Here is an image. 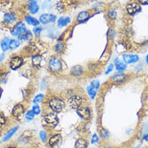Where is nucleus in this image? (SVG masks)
<instances>
[{
    "mask_svg": "<svg viewBox=\"0 0 148 148\" xmlns=\"http://www.w3.org/2000/svg\"><path fill=\"white\" fill-rule=\"evenodd\" d=\"M49 105L50 108L56 113H60L65 107L64 101L58 97H52L49 101Z\"/></svg>",
    "mask_w": 148,
    "mask_h": 148,
    "instance_id": "obj_1",
    "label": "nucleus"
},
{
    "mask_svg": "<svg viewBox=\"0 0 148 148\" xmlns=\"http://www.w3.org/2000/svg\"><path fill=\"white\" fill-rule=\"evenodd\" d=\"M49 66L51 71L54 72H58L62 69V62L61 60L57 57H52L49 61Z\"/></svg>",
    "mask_w": 148,
    "mask_h": 148,
    "instance_id": "obj_2",
    "label": "nucleus"
},
{
    "mask_svg": "<svg viewBox=\"0 0 148 148\" xmlns=\"http://www.w3.org/2000/svg\"><path fill=\"white\" fill-rule=\"evenodd\" d=\"M26 28L25 25L23 23H19L15 25V26L11 30V34L13 36L20 37L26 32Z\"/></svg>",
    "mask_w": 148,
    "mask_h": 148,
    "instance_id": "obj_3",
    "label": "nucleus"
},
{
    "mask_svg": "<svg viewBox=\"0 0 148 148\" xmlns=\"http://www.w3.org/2000/svg\"><path fill=\"white\" fill-rule=\"evenodd\" d=\"M82 103V99L80 96H73L69 100V104L73 109H78Z\"/></svg>",
    "mask_w": 148,
    "mask_h": 148,
    "instance_id": "obj_4",
    "label": "nucleus"
},
{
    "mask_svg": "<svg viewBox=\"0 0 148 148\" xmlns=\"http://www.w3.org/2000/svg\"><path fill=\"white\" fill-rule=\"evenodd\" d=\"M45 120L46 123L48 125L53 127H56L58 124L59 121L58 118L57 117L56 114L52 113L47 114L45 117Z\"/></svg>",
    "mask_w": 148,
    "mask_h": 148,
    "instance_id": "obj_5",
    "label": "nucleus"
},
{
    "mask_svg": "<svg viewBox=\"0 0 148 148\" xmlns=\"http://www.w3.org/2000/svg\"><path fill=\"white\" fill-rule=\"evenodd\" d=\"M25 112V108L22 104H18L15 105L12 110V115L16 119H19L22 116Z\"/></svg>",
    "mask_w": 148,
    "mask_h": 148,
    "instance_id": "obj_6",
    "label": "nucleus"
},
{
    "mask_svg": "<svg viewBox=\"0 0 148 148\" xmlns=\"http://www.w3.org/2000/svg\"><path fill=\"white\" fill-rule=\"evenodd\" d=\"M99 85H100V83L99 81H93V82H92L88 88V89H87L88 92L92 99L95 98L96 95L97 90L99 88Z\"/></svg>",
    "mask_w": 148,
    "mask_h": 148,
    "instance_id": "obj_7",
    "label": "nucleus"
},
{
    "mask_svg": "<svg viewBox=\"0 0 148 148\" xmlns=\"http://www.w3.org/2000/svg\"><path fill=\"white\" fill-rule=\"evenodd\" d=\"M126 9H127V12L130 15H134L140 11V7L139 4L136 3H132L128 4L127 5Z\"/></svg>",
    "mask_w": 148,
    "mask_h": 148,
    "instance_id": "obj_8",
    "label": "nucleus"
},
{
    "mask_svg": "<svg viewBox=\"0 0 148 148\" xmlns=\"http://www.w3.org/2000/svg\"><path fill=\"white\" fill-rule=\"evenodd\" d=\"M56 20V16L54 15L50 14H45L40 16V22L44 25L54 22Z\"/></svg>",
    "mask_w": 148,
    "mask_h": 148,
    "instance_id": "obj_9",
    "label": "nucleus"
},
{
    "mask_svg": "<svg viewBox=\"0 0 148 148\" xmlns=\"http://www.w3.org/2000/svg\"><path fill=\"white\" fill-rule=\"evenodd\" d=\"M23 59L19 57H15L12 58L10 61V67L13 70H16L19 68L23 64Z\"/></svg>",
    "mask_w": 148,
    "mask_h": 148,
    "instance_id": "obj_10",
    "label": "nucleus"
},
{
    "mask_svg": "<svg viewBox=\"0 0 148 148\" xmlns=\"http://www.w3.org/2000/svg\"><path fill=\"white\" fill-rule=\"evenodd\" d=\"M77 113L80 117L84 120H88L90 117V110L87 107L79 108L77 110Z\"/></svg>",
    "mask_w": 148,
    "mask_h": 148,
    "instance_id": "obj_11",
    "label": "nucleus"
},
{
    "mask_svg": "<svg viewBox=\"0 0 148 148\" xmlns=\"http://www.w3.org/2000/svg\"><path fill=\"white\" fill-rule=\"evenodd\" d=\"M139 60V57L135 54H125L123 56L124 62L126 64L135 63L138 62Z\"/></svg>",
    "mask_w": 148,
    "mask_h": 148,
    "instance_id": "obj_12",
    "label": "nucleus"
},
{
    "mask_svg": "<svg viewBox=\"0 0 148 148\" xmlns=\"http://www.w3.org/2000/svg\"><path fill=\"white\" fill-rule=\"evenodd\" d=\"M61 140V135L60 134H55L49 139V145L51 147H54L57 146Z\"/></svg>",
    "mask_w": 148,
    "mask_h": 148,
    "instance_id": "obj_13",
    "label": "nucleus"
},
{
    "mask_svg": "<svg viewBox=\"0 0 148 148\" xmlns=\"http://www.w3.org/2000/svg\"><path fill=\"white\" fill-rule=\"evenodd\" d=\"M29 10L32 14L38 12L39 7L36 0H30L29 3Z\"/></svg>",
    "mask_w": 148,
    "mask_h": 148,
    "instance_id": "obj_14",
    "label": "nucleus"
},
{
    "mask_svg": "<svg viewBox=\"0 0 148 148\" xmlns=\"http://www.w3.org/2000/svg\"><path fill=\"white\" fill-rule=\"evenodd\" d=\"M83 68L81 65H75L72 68L71 73L73 76H80L83 73Z\"/></svg>",
    "mask_w": 148,
    "mask_h": 148,
    "instance_id": "obj_15",
    "label": "nucleus"
},
{
    "mask_svg": "<svg viewBox=\"0 0 148 148\" xmlns=\"http://www.w3.org/2000/svg\"><path fill=\"white\" fill-rule=\"evenodd\" d=\"M19 129V127H15L14 128H12V129H11L7 134L6 135L4 136V137L3 138V141L4 142H6L8 140H10L15 134V133L17 132V131Z\"/></svg>",
    "mask_w": 148,
    "mask_h": 148,
    "instance_id": "obj_16",
    "label": "nucleus"
},
{
    "mask_svg": "<svg viewBox=\"0 0 148 148\" xmlns=\"http://www.w3.org/2000/svg\"><path fill=\"white\" fill-rule=\"evenodd\" d=\"M114 62H115L116 69L118 70L119 71H120V72L123 71L127 68L126 65L123 62H122L119 58H117L115 59Z\"/></svg>",
    "mask_w": 148,
    "mask_h": 148,
    "instance_id": "obj_17",
    "label": "nucleus"
},
{
    "mask_svg": "<svg viewBox=\"0 0 148 148\" xmlns=\"http://www.w3.org/2000/svg\"><path fill=\"white\" fill-rule=\"evenodd\" d=\"M71 22V19L69 17H61L58 21V26L60 27L66 26Z\"/></svg>",
    "mask_w": 148,
    "mask_h": 148,
    "instance_id": "obj_18",
    "label": "nucleus"
},
{
    "mask_svg": "<svg viewBox=\"0 0 148 148\" xmlns=\"http://www.w3.org/2000/svg\"><path fill=\"white\" fill-rule=\"evenodd\" d=\"M88 142L87 141L83 138L78 139L76 142L75 147V148H87Z\"/></svg>",
    "mask_w": 148,
    "mask_h": 148,
    "instance_id": "obj_19",
    "label": "nucleus"
},
{
    "mask_svg": "<svg viewBox=\"0 0 148 148\" xmlns=\"http://www.w3.org/2000/svg\"><path fill=\"white\" fill-rule=\"evenodd\" d=\"M113 80L116 82H122L126 79V75L124 73H116L112 78Z\"/></svg>",
    "mask_w": 148,
    "mask_h": 148,
    "instance_id": "obj_20",
    "label": "nucleus"
},
{
    "mask_svg": "<svg viewBox=\"0 0 148 148\" xmlns=\"http://www.w3.org/2000/svg\"><path fill=\"white\" fill-rule=\"evenodd\" d=\"M89 18V14L87 11H82L80 12L77 17L78 21L79 22H84Z\"/></svg>",
    "mask_w": 148,
    "mask_h": 148,
    "instance_id": "obj_21",
    "label": "nucleus"
},
{
    "mask_svg": "<svg viewBox=\"0 0 148 148\" xmlns=\"http://www.w3.org/2000/svg\"><path fill=\"white\" fill-rule=\"evenodd\" d=\"M4 21L7 23H11L15 21V16L12 14H5L4 15Z\"/></svg>",
    "mask_w": 148,
    "mask_h": 148,
    "instance_id": "obj_22",
    "label": "nucleus"
},
{
    "mask_svg": "<svg viewBox=\"0 0 148 148\" xmlns=\"http://www.w3.org/2000/svg\"><path fill=\"white\" fill-rule=\"evenodd\" d=\"M25 20L29 25L32 26H37L39 24V22L38 20H37L36 18L30 16H27L25 18Z\"/></svg>",
    "mask_w": 148,
    "mask_h": 148,
    "instance_id": "obj_23",
    "label": "nucleus"
},
{
    "mask_svg": "<svg viewBox=\"0 0 148 148\" xmlns=\"http://www.w3.org/2000/svg\"><path fill=\"white\" fill-rule=\"evenodd\" d=\"M10 40L7 38H5L3 40L1 43V47L3 51H6L10 49Z\"/></svg>",
    "mask_w": 148,
    "mask_h": 148,
    "instance_id": "obj_24",
    "label": "nucleus"
},
{
    "mask_svg": "<svg viewBox=\"0 0 148 148\" xmlns=\"http://www.w3.org/2000/svg\"><path fill=\"white\" fill-rule=\"evenodd\" d=\"M42 61V57L40 56H35L32 57V62L34 66H39Z\"/></svg>",
    "mask_w": 148,
    "mask_h": 148,
    "instance_id": "obj_25",
    "label": "nucleus"
},
{
    "mask_svg": "<svg viewBox=\"0 0 148 148\" xmlns=\"http://www.w3.org/2000/svg\"><path fill=\"white\" fill-rule=\"evenodd\" d=\"M20 46V42L16 39L10 40V49L11 50H14L18 48Z\"/></svg>",
    "mask_w": 148,
    "mask_h": 148,
    "instance_id": "obj_26",
    "label": "nucleus"
},
{
    "mask_svg": "<svg viewBox=\"0 0 148 148\" xmlns=\"http://www.w3.org/2000/svg\"><path fill=\"white\" fill-rule=\"evenodd\" d=\"M32 34L30 32L26 31L24 34H23L21 36L19 37V38L21 40H27L32 38Z\"/></svg>",
    "mask_w": 148,
    "mask_h": 148,
    "instance_id": "obj_27",
    "label": "nucleus"
},
{
    "mask_svg": "<svg viewBox=\"0 0 148 148\" xmlns=\"http://www.w3.org/2000/svg\"><path fill=\"white\" fill-rule=\"evenodd\" d=\"M43 99H44V95L43 94H39L35 96L34 99H33V102L34 104H38V103H40V102H42L43 101Z\"/></svg>",
    "mask_w": 148,
    "mask_h": 148,
    "instance_id": "obj_28",
    "label": "nucleus"
},
{
    "mask_svg": "<svg viewBox=\"0 0 148 148\" xmlns=\"http://www.w3.org/2000/svg\"><path fill=\"white\" fill-rule=\"evenodd\" d=\"M34 117V114L32 112V110H29L26 113L25 116V119L27 121H32Z\"/></svg>",
    "mask_w": 148,
    "mask_h": 148,
    "instance_id": "obj_29",
    "label": "nucleus"
},
{
    "mask_svg": "<svg viewBox=\"0 0 148 148\" xmlns=\"http://www.w3.org/2000/svg\"><path fill=\"white\" fill-rule=\"evenodd\" d=\"M108 16L110 19H114L116 18L117 16V11L115 10H111L108 13Z\"/></svg>",
    "mask_w": 148,
    "mask_h": 148,
    "instance_id": "obj_30",
    "label": "nucleus"
},
{
    "mask_svg": "<svg viewBox=\"0 0 148 148\" xmlns=\"http://www.w3.org/2000/svg\"><path fill=\"white\" fill-rule=\"evenodd\" d=\"M32 110V112H33V113L34 114V115H38L41 112V110H40V108L39 106L37 105V104L33 106Z\"/></svg>",
    "mask_w": 148,
    "mask_h": 148,
    "instance_id": "obj_31",
    "label": "nucleus"
},
{
    "mask_svg": "<svg viewBox=\"0 0 148 148\" xmlns=\"http://www.w3.org/2000/svg\"><path fill=\"white\" fill-rule=\"evenodd\" d=\"M40 138L42 142H46L47 140V134L45 131H41L39 134Z\"/></svg>",
    "mask_w": 148,
    "mask_h": 148,
    "instance_id": "obj_32",
    "label": "nucleus"
},
{
    "mask_svg": "<svg viewBox=\"0 0 148 148\" xmlns=\"http://www.w3.org/2000/svg\"><path fill=\"white\" fill-rule=\"evenodd\" d=\"M64 49V45L62 42H59L56 46V50L58 53H61Z\"/></svg>",
    "mask_w": 148,
    "mask_h": 148,
    "instance_id": "obj_33",
    "label": "nucleus"
},
{
    "mask_svg": "<svg viewBox=\"0 0 148 148\" xmlns=\"http://www.w3.org/2000/svg\"><path fill=\"white\" fill-rule=\"evenodd\" d=\"M6 120L4 116L0 113V129H1L5 124Z\"/></svg>",
    "mask_w": 148,
    "mask_h": 148,
    "instance_id": "obj_34",
    "label": "nucleus"
},
{
    "mask_svg": "<svg viewBox=\"0 0 148 148\" xmlns=\"http://www.w3.org/2000/svg\"><path fill=\"white\" fill-rule=\"evenodd\" d=\"M42 30V29L40 27H36L33 29V32L36 36H39Z\"/></svg>",
    "mask_w": 148,
    "mask_h": 148,
    "instance_id": "obj_35",
    "label": "nucleus"
},
{
    "mask_svg": "<svg viewBox=\"0 0 148 148\" xmlns=\"http://www.w3.org/2000/svg\"><path fill=\"white\" fill-rule=\"evenodd\" d=\"M100 135H101V136L103 138H107L108 136V131L106 130H104V129H103L101 130V132H100Z\"/></svg>",
    "mask_w": 148,
    "mask_h": 148,
    "instance_id": "obj_36",
    "label": "nucleus"
},
{
    "mask_svg": "<svg viewBox=\"0 0 148 148\" xmlns=\"http://www.w3.org/2000/svg\"><path fill=\"white\" fill-rule=\"evenodd\" d=\"M98 140H99V138H98L97 135L95 134L92 136V139H91V143L92 144H94V143H96V142H97Z\"/></svg>",
    "mask_w": 148,
    "mask_h": 148,
    "instance_id": "obj_37",
    "label": "nucleus"
},
{
    "mask_svg": "<svg viewBox=\"0 0 148 148\" xmlns=\"http://www.w3.org/2000/svg\"><path fill=\"white\" fill-rule=\"evenodd\" d=\"M113 64H110L108 66V68H107V71H106V74L107 75V74H108L109 73H110L111 72H112V71H113Z\"/></svg>",
    "mask_w": 148,
    "mask_h": 148,
    "instance_id": "obj_38",
    "label": "nucleus"
},
{
    "mask_svg": "<svg viewBox=\"0 0 148 148\" xmlns=\"http://www.w3.org/2000/svg\"><path fill=\"white\" fill-rule=\"evenodd\" d=\"M138 1L142 5H148V0H138Z\"/></svg>",
    "mask_w": 148,
    "mask_h": 148,
    "instance_id": "obj_39",
    "label": "nucleus"
},
{
    "mask_svg": "<svg viewBox=\"0 0 148 148\" xmlns=\"http://www.w3.org/2000/svg\"><path fill=\"white\" fill-rule=\"evenodd\" d=\"M4 57H5L4 54H0V62H1L3 60Z\"/></svg>",
    "mask_w": 148,
    "mask_h": 148,
    "instance_id": "obj_40",
    "label": "nucleus"
},
{
    "mask_svg": "<svg viewBox=\"0 0 148 148\" xmlns=\"http://www.w3.org/2000/svg\"><path fill=\"white\" fill-rule=\"evenodd\" d=\"M143 139L146 140V141H148V135H146V136H144Z\"/></svg>",
    "mask_w": 148,
    "mask_h": 148,
    "instance_id": "obj_41",
    "label": "nucleus"
},
{
    "mask_svg": "<svg viewBox=\"0 0 148 148\" xmlns=\"http://www.w3.org/2000/svg\"><path fill=\"white\" fill-rule=\"evenodd\" d=\"M2 93H3V89L0 88V99H1V97L2 96Z\"/></svg>",
    "mask_w": 148,
    "mask_h": 148,
    "instance_id": "obj_42",
    "label": "nucleus"
},
{
    "mask_svg": "<svg viewBox=\"0 0 148 148\" xmlns=\"http://www.w3.org/2000/svg\"><path fill=\"white\" fill-rule=\"evenodd\" d=\"M146 62H147V64H148V54H147V57H146Z\"/></svg>",
    "mask_w": 148,
    "mask_h": 148,
    "instance_id": "obj_43",
    "label": "nucleus"
},
{
    "mask_svg": "<svg viewBox=\"0 0 148 148\" xmlns=\"http://www.w3.org/2000/svg\"><path fill=\"white\" fill-rule=\"evenodd\" d=\"M7 148H17V147H14V146H9V147H8Z\"/></svg>",
    "mask_w": 148,
    "mask_h": 148,
    "instance_id": "obj_44",
    "label": "nucleus"
},
{
    "mask_svg": "<svg viewBox=\"0 0 148 148\" xmlns=\"http://www.w3.org/2000/svg\"><path fill=\"white\" fill-rule=\"evenodd\" d=\"M105 148H114V147H106Z\"/></svg>",
    "mask_w": 148,
    "mask_h": 148,
    "instance_id": "obj_45",
    "label": "nucleus"
}]
</instances>
